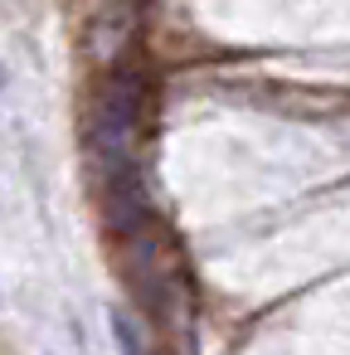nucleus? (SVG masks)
<instances>
[{"instance_id":"1","label":"nucleus","mask_w":350,"mask_h":355,"mask_svg":"<svg viewBox=\"0 0 350 355\" xmlns=\"http://www.w3.org/2000/svg\"><path fill=\"white\" fill-rule=\"evenodd\" d=\"M112 331H117V345H122V355H146V350H141V340H137V331H132V321H127V316H112Z\"/></svg>"}]
</instances>
